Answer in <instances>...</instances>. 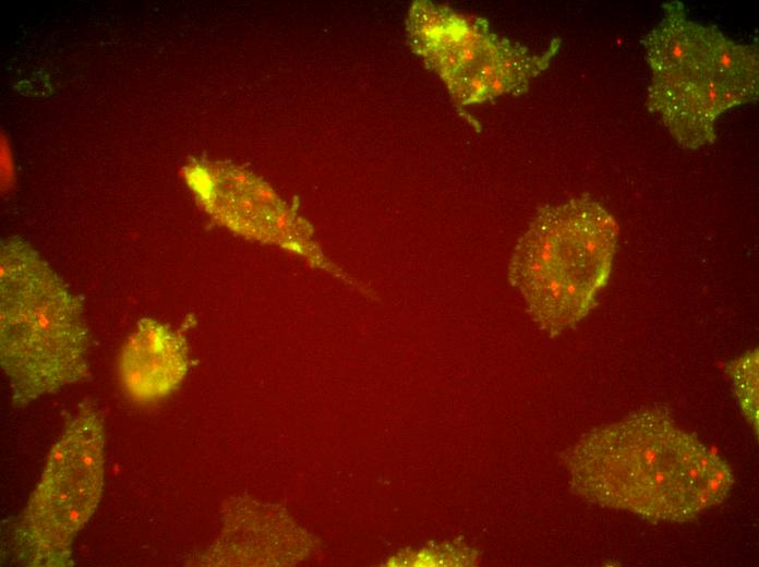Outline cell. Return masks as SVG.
<instances>
[{
  "label": "cell",
  "mask_w": 759,
  "mask_h": 567,
  "mask_svg": "<svg viewBox=\"0 0 759 567\" xmlns=\"http://www.w3.org/2000/svg\"><path fill=\"white\" fill-rule=\"evenodd\" d=\"M739 408L758 434V349L743 353L726 365Z\"/></svg>",
  "instance_id": "cell-8"
},
{
  "label": "cell",
  "mask_w": 759,
  "mask_h": 567,
  "mask_svg": "<svg viewBox=\"0 0 759 567\" xmlns=\"http://www.w3.org/2000/svg\"><path fill=\"white\" fill-rule=\"evenodd\" d=\"M408 32L412 49L444 83L459 110L526 93L562 43L555 38L534 53L497 35L482 17L431 1L412 5Z\"/></svg>",
  "instance_id": "cell-6"
},
{
  "label": "cell",
  "mask_w": 759,
  "mask_h": 567,
  "mask_svg": "<svg viewBox=\"0 0 759 567\" xmlns=\"http://www.w3.org/2000/svg\"><path fill=\"white\" fill-rule=\"evenodd\" d=\"M563 461L576 494L652 522L691 521L734 483L728 465L660 409L591 431Z\"/></svg>",
  "instance_id": "cell-1"
},
{
  "label": "cell",
  "mask_w": 759,
  "mask_h": 567,
  "mask_svg": "<svg viewBox=\"0 0 759 567\" xmlns=\"http://www.w3.org/2000/svg\"><path fill=\"white\" fill-rule=\"evenodd\" d=\"M661 9L641 39L651 70L647 105L679 145L699 148L714 142L722 113L758 98V47L694 22L680 1Z\"/></svg>",
  "instance_id": "cell-3"
},
{
  "label": "cell",
  "mask_w": 759,
  "mask_h": 567,
  "mask_svg": "<svg viewBox=\"0 0 759 567\" xmlns=\"http://www.w3.org/2000/svg\"><path fill=\"white\" fill-rule=\"evenodd\" d=\"M188 363L184 338L153 317H142L120 351L122 389L137 403L159 401L180 386Z\"/></svg>",
  "instance_id": "cell-7"
},
{
  "label": "cell",
  "mask_w": 759,
  "mask_h": 567,
  "mask_svg": "<svg viewBox=\"0 0 759 567\" xmlns=\"http://www.w3.org/2000/svg\"><path fill=\"white\" fill-rule=\"evenodd\" d=\"M89 331L81 300L27 243L0 252V363L12 405L25 407L89 376Z\"/></svg>",
  "instance_id": "cell-2"
},
{
  "label": "cell",
  "mask_w": 759,
  "mask_h": 567,
  "mask_svg": "<svg viewBox=\"0 0 759 567\" xmlns=\"http://www.w3.org/2000/svg\"><path fill=\"white\" fill-rule=\"evenodd\" d=\"M617 240L615 218L589 196L539 209L511 252L508 280L540 329L555 337L588 315Z\"/></svg>",
  "instance_id": "cell-4"
},
{
  "label": "cell",
  "mask_w": 759,
  "mask_h": 567,
  "mask_svg": "<svg viewBox=\"0 0 759 567\" xmlns=\"http://www.w3.org/2000/svg\"><path fill=\"white\" fill-rule=\"evenodd\" d=\"M105 439L104 418L92 402L67 417L13 528V550L23 566L74 565L73 541L103 493Z\"/></svg>",
  "instance_id": "cell-5"
}]
</instances>
